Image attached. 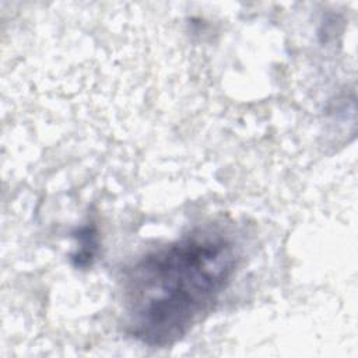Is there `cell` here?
I'll use <instances>...</instances> for the list:
<instances>
[{"mask_svg":"<svg viewBox=\"0 0 358 358\" xmlns=\"http://www.w3.org/2000/svg\"><path fill=\"white\" fill-rule=\"evenodd\" d=\"M236 263L234 241L217 229L194 231L147 253L124 275L129 331L148 345L180 340L213 309Z\"/></svg>","mask_w":358,"mask_h":358,"instance_id":"cell-1","label":"cell"},{"mask_svg":"<svg viewBox=\"0 0 358 358\" xmlns=\"http://www.w3.org/2000/svg\"><path fill=\"white\" fill-rule=\"evenodd\" d=\"M80 238H81V243H80V249L77 250L76 260L78 266H84V264H88L90 260L92 259L94 252L96 249V242H95V235H92L90 229H85V234L80 235Z\"/></svg>","mask_w":358,"mask_h":358,"instance_id":"cell-2","label":"cell"}]
</instances>
